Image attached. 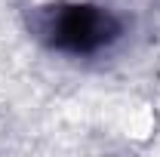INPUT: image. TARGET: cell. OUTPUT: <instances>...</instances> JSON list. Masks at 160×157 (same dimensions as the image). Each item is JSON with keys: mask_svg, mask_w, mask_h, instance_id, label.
<instances>
[{"mask_svg": "<svg viewBox=\"0 0 160 157\" xmlns=\"http://www.w3.org/2000/svg\"><path fill=\"white\" fill-rule=\"evenodd\" d=\"M34 31L65 56H96L123 37V22L99 3H59L34 16Z\"/></svg>", "mask_w": 160, "mask_h": 157, "instance_id": "6da1fadb", "label": "cell"}]
</instances>
